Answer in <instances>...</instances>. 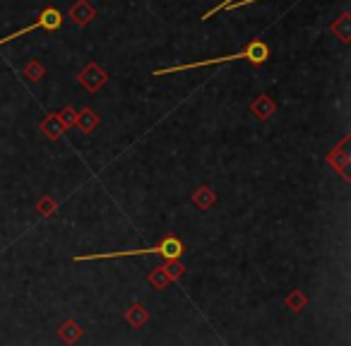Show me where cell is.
<instances>
[{
    "label": "cell",
    "instance_id": "cell-1",
    "mask_svg": "<svg viewBox=\"0 0 351 346\" xmlns=\"http://www.w3.org/2000/svg\"><path fill=\"white\" fill-rule=\"evenodd\" d=\"M269 58V46L260 39L248 41L241 53L234 55H224V58H212V60H195V63H183V65H173V68H161L154 70V75H173V73H183V70H195V68H205V65H221V63H231V60H248L253 65H265Z\"/></svg>",
    "mask_w": 351,
    "mask_h": 346
},
{
    "label": "cell",
    "instance_id": "cell-2",
    "mask_svg": "<svg viewBox=\"0 0 351 346\" xmlns=\"http://www.w3.org/2000/svg\"><path fill=\"white\" fill-rule=\"evenodd\" d=\"M186 245L181 243L178 238L169 236L164 238L161 243H156L154 248H147V250H125V253H94V255H75V262H87V260H113V258H132V255H161L166 260H176L181 258Z\"/></svg>",
    "mask_w": 351,
    "mask_h": 346
},
{
    "label": "cell",
    "instance_id": "cell-3",
    "mask_svg": "<svg viewBox=\"0 0 351 346\" xmlns=\"http://www.w3.org/2000/svg\"><path fill=\"white\" fill-rule=\"evenodd\" d=\"M60 25H63V15H60V12L56 10V8H46V10L41 12V15H39V20H36L34 25L25 27V29H20V32H15V34L5 36V39H0V46H3V44H10V41L20 39V36L29 34V32H34V29L58 32V29H60Z\"/></svg>",
    "mask_w": 351,
    "mask_h": 346
},
{
    "label": "cell",
    "instance_id": "cell-4",
    "mask_svg": "<svg viewBox=\"0 0 351 346\" xmlns=\"http://www.w3.org/2000/svg\"><path fill=\"white\" fill-rule=\"evenodd\" d=\"M80 82H82L87 89H92V92H97V89L106 82V73H101V70H99V65L92 63L82 75H80Z\"/></svg>",
    "mask_w": 351,
    "mask_h": 346
},
{
    "label": "cell",
    "instance_id": "cell-5",
    "mask_svg": "<svg viewBox=\"0 0 351 346\" xmlns=\"http://www.w3.org/2000/svg\"><path fill=\"white\" fill-rule=\"evenodd\" d=\"M41 130H44L46 137H51V140H58L65 130V123L60 121V116H49L44 123H41Z\"/></svg>",
    "mask_w": 351,
    "mask_h": 346
},
{
    "label": "cell",
    "instance_id": "cell-6",
    "mask_svg": "<svg viewBox=\"0 0 351 346\" xmlns=\"http://www.w3.org/2000/svg\"><path fill=\"white\" fill-rule=\"evenodd\" d=\"M70 17H73L77 25H87V22L94 17V10H92V5H89L87 0H80L77 5L73 8V12H70Z\"/></svg>",
    "mask_w": 351,
    "mask_h": 346
},
{
    "label": "cell",
    "instance_id": "cell-7",
    "mask_svg": "<svg viewBox=\"0 0 351 346\" xmlns=\"http://www.w3.org/2000/svg\"><path fill=\"white\" fill-rule=\"evenodd\" d=\"M253 113L258 118H263V121H267L269 116H272V111H274V101L269 97H258V101H253Z\"/></svg>",
    "mask_w": 351,
    "mask_h": 346
},
{
    "label": "cell",
    "instance_id": "cell-8",
    "mask_svg": "<svg viewBox=\"0 0 351 346\" xmlns=\"http://www.w3.org/2000/svg\"><path fill=\"white\" fill-rule=\"evenodd\" d=\"M97 123H99V118H97V113L94 111H89V108H84V111H80V116H77V125L80 127H84V130H94L97 127Z\"/></svg>",
    "mask_w": 351,
    "mask_h": 346
},
{
    "label": "cell",
    "instance_id": "cell-9",
    "mask_svg": "<svg viewBox=\"0 0 351 346\" xmlns=\"http://www.w3.org/2000/svg\"><path fill=\"white\" fill-rule=\"evenodd\" d=\"M193 200H195V205H197V207L207 210V207H210L212 202H215V195H212L210 188H200V190L195 193V197H193Z\"/></svg>",
    "mask_w": 351,
    "mask_h": 346
},
{
    "label": "cell",
    "instance_id": "cell-10",
    "mask_svg": "<svg viewBox=\"0 0 351 346\" xmlns=\"http://www.w3.org/2000/svg\"><path fill=\"white\" fill-rule=\"evenodd\" d=\"M128 320H130L135 327H140L142 322L147 320V312H145V308H142V306H132V308H130V312H128Z\"/></svg>",
    "mask_w": 351,
    "mask_h": 346
},
{
    "label": "cell",
    "instance_id": "cell-11",
    "mask_svg": "<svg viewBox=\"0 0 351 346\" xmlns=\"http://www.w3.org/2000/svg\"><path fill=\"white\" fill-rule=\"evenodd\" d=\"M234 3H236V0H224V3H219V5H217V8H212V10H207L205 15H202V22L210 20V17H212V15H217V12H219V10H229V8L234 5Z\"/></svg>",
    "mask_w": 351,
    "mask_h": 346
},
{
    "label": "cell",
    "instance_id": "cell-12",
    "mask_svg": "<svg viewBox=\"0 0 351 346\" xmlns=\"http://www.w3.org/2000/svg\"><path fill=\"white\" fill-rule=\"evenodd\" d=\"M63 336H68V339H75V336L80 334V330L73 325V322H68V325H63V332H60Z\"/></svg>",
    "mask_w": 351,
    "mask_h": 346
},
{
    "label": "cell",
    "instance_id": "cell-13",
    "mask_svg": "<svg viewBox=\"0 0 351 346\" xmlns=\"http://www.w3.org/2000/svg\"><path fill=\"white\" fill-rule=\"evenodd\" d=\"M341 41H349V34H346V25H349V15L341 17Z\"/></svg>",
    "mask_w": 351,
    "mask_h": 346
},
{
    "label": "cell",
    "instance_id": "cell-14",
    "mask_svg": "<svg viewBox=\"0 0 351 346\" xmlns=\"http://www.w3.org/2000/svg\"><path fill=\"white\" fill-rule=\"evenodd\" d=\"M253 3H263V0H243V3H234V8H243V5H253ZM231 8V10H234Z\"/></svg>",
    "mask_w": 351,
    "mask_h": 346
}]
</instances>
